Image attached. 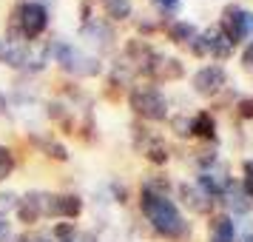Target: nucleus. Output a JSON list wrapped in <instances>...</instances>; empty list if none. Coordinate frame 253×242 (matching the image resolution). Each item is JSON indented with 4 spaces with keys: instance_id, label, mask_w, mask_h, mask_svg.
<instances>
[{
    "instance_id": "obj_11",
    "label": "nucleus",
    "mask_w": 253,
    "mask_h": 242,
    "mask_svg": "<svg viewBox=\"0 0 253 242\" xmlns=\"http://www.w3.org/2000/svg\"><path fill=\"white\" fill-rule=\"evenodd\" d=\"M43 191H32V194H26L23 199H17V217H20V222H26V225H32V222H37V219L43 217Z\"/></svg>"
},
{
    "instance_id": "obj_31",
    "label": "nucleus",
    "mask_w": 253,
    "mask_h": 242,
    "mask_svg": "<svg viewBox=\"0 0 253 242\" xmlns=\"http://www.w3.org/2000/svg\"><path fill=\"white\" fill-rule=\"evenodd\" d=\"M248 242H253V237H251V240H248Z\"/></svg>"
},
{
    "instance_id": "obj_6",
    "label": "nucleus",
    "mask_w": 253,
    "mask_h": 242,
    "mask_svg": "<svg viewBox=\"0 0 253 242\" xmlns=\"http://www.w3.org/2000/svg\"><path fill=\"white\" fill-rule=\"evenodd\" d=\"M43 214L60 219H74L83 214V199L77 194H46L43 196Z\"/></svg>"
},
{
    "instance_id": "obj_16",
    "label": "nucleus",
    "mask_w": 253,
    "mask_h": 242,
    "mask_svg": "<svg viewBox=\"0 0 253 242\" xmlns=\"http://www.w3.org/2000/svg\"><path fill=\"white\" fill-rule=\"evenodd\" d=\"M222 196H225V202H228V208L233 211V214H248V211H251L253 199L242 191L239 183H228V188H225V194Z\"/></svg>"
},
{
    "instance_id": "obj_5",
    "label": "nucleus",
    "mask_w": 253,
    "mask_h": 242,
    "mask_svg": "<svg viewBox=\"0 0 253 242\" xmlns=\"http://www.w3.org/2000/svg\"><path fill=\"white\" fill-rule=\"evenodd\" d=\"M48 51L43 54H32V48H26L17 40H0V63L9 66V69H23V71H40L46 63Z\"/></svg>"
},
{
    "instance_id": "obj_10",
    "label": "nucleus",
    "mask_w": 253,
    "mask_h": 242,
    "mask_svg": "<svg viewBox=\"0 0 253 242\" xmlns=\"http://www.w3.org/2000/svg\"><path fill=\"white\" fill-rule=\"evenodd\" d=\"M83 37H85L91 46H97L100 51L114 46V29L108 23H103V20H94V17L83 23Z\"/></svg>"
},
{
    "instance_id": "obj_7",
    "label": "nucleus",
    "mask_w": 253,
    "mask_h": 242,
    "mask_svg": "<svg viewBox=\"0 0 253 242\" xmlns=\"http://www.w3.org/2000/svg\"><path fill=\"white\" fill-rule=\"evenodd\" d=\"M225 83H228V74L222 66H202L194 74V92L199 97H213L225 89Z\"/></svg>"
},
{
    "instance_id": "obj_4",
    "label": "nucleus",
    "mask_w": 253,
    "mask_h": 242,
    "mask_svg": "<svg viewBox=\"0 0 253 242\" xmlns=\"http://www.w3.org/2000/svg\"><path fill=\"white\" fill-rule=\"evenodd\" d=\"M48 26V12L46 6L40 3H32V0H23L17 9H14V29L23 40H37V37L46 32Z\"/></svg>"
},
{
    "instance_id": "obj_15",
    "label": "nucleus",
    "mask_w": 253,
    "mask_h": 242,
    "mask_svg": "<svg viewBox=\"0 0 253 242\" xmlns=\"http://www.w3.org/2000/svg\"><path fill=\"white\" fill-rule=\"evenodd\" d=\"M236 240V222L228 214H219L211 219V240L208 242H233Z\"/></svg>"
},
{
    "instance_id": "obj_9",
    "label": "nucleus",
    "mask_w": 253,
    "mask_h": 242,
    "mask_svg": "<svg viewBox=\"0 0 253 242\" xmlns=\"http://www.w3.org/2000/svg\"><path fill=\"white\" fill-rule=\"evenodd\" d=\"M142 74H148L154 80H179L185 74L182 63L176 57H162V54H151V60L145 63Z\"/></svg>"
},
{
    "instance_id": "obj_12",
    "label": "nucleus",
    "mask_w": 253,
    "mask_h": 242,
    "mask_svg": "<svg viewBox=\"0 0 253 242\" xmlns=\"http://www.w3.org/2000/svg\"><path fill=\"white\" fill-rule=\"evenodd\" d=\"M230 177L225 171H213V168H205V171L199 174V188L205 191L211 199H219V196L225 194V188H228Z\"/></svg>"
},
{
    "instance_id": "obj_8",
    "label": "nucleus",
    "mask_w": 253,
    "mask_h": 242,
    "mask_svg": "<svg viewBox=\"0 0 253 242\" xmlns=\"http://www.w3.org/2000/svg\"><path fill=\"white\" fill-rule=\"evenodd\" d=\"M219 29H222V35L230 40V46L242 43V40H245V9L236 6V3H228V6L222 9Z\"/></svg>"
},
{
    "instance_id": "obj_20",
    "label": "nucleus",
    "mask_w": 253,
    "mask_h": 242,
    "mask_svg": "<svg viewBox=\"0 0 253 242\" xmlns=\"http://www.w3.org/2000/svg\"><path fill=\"white\" fill-rule=\"evenodd\" d=\"M103 9L111 20H128L131 17V0H103Z\"/></svg>"
},
{
    "instance_id": "obj_17",
    "label": "nucleus",
    "mask_w": 253,
    "mask_h": 242,
    "mask_svg": "<svg viewBox=\"0 0 253 242\" xmlns=\"http://www.w3.org/2000/svg\"><path fill=\"white\" fill-rule=\"evenodd\" d=\"M191 134L199 140H216V120H213V114L211 111H199V114L191 120Z\"/></svg>"
},
{
    "instance_id": "obj_18",
    "label": "nucleus",
    "mask_w": 253,
    "mask_h": 242,
    "mask_svg": "<svg viewBox=\"0 0 253 242\" xmlns=\"http://www.w3.org/2000/svg\"><path fill=\"white\" fill-rule=\"evenodd\" d=\"M196 35H199L196 26L188 23V20H173V23L168 26V37H171L173 43H191Z\"/></svg>"
},
{
    "instance_id": "obj_3",
    "label": "nucleus",
    "mask_w": 253,
    "mask_h": 242,
    "mask_svg": "<svg viewBox=\"0 0 253 242\" xmlns=\"http://www.w3.org/2000/svg\"><path fill=\"white\" fill-rule=\"evenodd\" d=\"M128 105L134 108L137 117L151 120V123H160V120L168 117V100H165V94L157 92L154 86H137V89H131Z\"/></svg>"
},
{
    "instance_id": "obj_14",
    "label": "nucleus",
    "mask_w": 253,
    "mask_h": 242,
    "mask_svg": "<svg viewBox=\"0 0 253 242\" xmlns=\"http://www.w3.org/2000/svg\"><path fill=\"white\" fill-rule=\"evenodd\" d=\"M205 46H208V54L211 57H219V60H225V57H230V51H233V46H230V40L225 35H222V29H208L205 35Z\"/></svg>"
},
{
    "instance_id": "obj_2",
    "label": "nucleus",
    "mask_w": 253,
    "mask_h": 242,
    "mask_svg": "<svg viewBox=\"0 0 253 242\" xmlns=\"http://www.w3.org/2000/svg\"><path fill=\"white\" fill-rule=\"evenodd\" d=\"M46 51H48V57H54L60 63V69L69 71V74H74V77H94V74H100V71H103L100 57L85 54V51L69 46V43H63V40L51 43Z\"/></svg>"
},
{
    "instance_id": "obj_21",
    "label": "nucleus",
    "mask_w": 253,
    "mask_h": 242,
    "mask_svg": "<svg viewBox=\"0 0 253 242\" xmlns=\"http://www.w3.org/2000/svg\"><path fill=\"white\" fill-rule=\"evenodd\" d=\"M145 160L154 162V165H165L168 162V145L162 140H151L148 148H145Z\"/></svg>"
},
{
    "instance_id": "obj_24",
    "label": "nucleus",
    "mask_w": 253,
    "mask_h": 242,
    "mask_svg": "<svg viewBox=\"0 0 253 242\" xmlns=\"http://www.w3.org/2000/svg\"><path fill=\"white\" fill-rule=\"evenodd\" d=\"M239 117H245V120H253V97H245V100H239Z\"/></svg>"
},
{
    "instance_id": "obj_27",
    "label": "nucleus",
    "mask_w": 253,
    "mask_h": 242,
    "mask_svg": "<svg viewBox=\"0 0 253 242\" xmlns=\"http://www.w3.org/2000/svg\"><path fill=\"white\" fill-rule=\"evenodd\" d=\"M9 234H12L9 217H6V214H0V242H6V240H9Z\"/></svg>"
},
{
    "instance_id": "obj_30",
    "label": "nucleus",
    "mask_w": 253,
    "mask_h": 242,
    "mask_svg": "<svg viewBox=\"0 0 253 242\" xmlns=\"http://www.w3.org/2000/svg\"><path fill=\"white\" fill-rule=\"evenodd\" d=\"M20 242H51V237H46V234H35V237H23Z\"/></svg>"
},
{
    "instance_id": "obj_29",
    "label": "nucleus",
    "mask_w": 253,
    "mask_h": 242,
    "mask_svg": "<svg viewBox=\"0 0 253 242\" xmlns=\"http://www.w3.org/2000/svg\"><path fill=\"white\" fill-rule=\"evenodd\" d=\"M245 37L253 40V12H245Z\"/></svg>"
},
{
    "instance_id": "obj_13",
    "label": "nucleus",
    "mask_w": 253,
    "mask_h": 242,
    "mask_svg": "<svg viewBox=\"0 0 253 242\" xmlns=\"http://www.w3.org/2000/svg\"><path fill=\"white\" fill-rule=\"evenodd\" d=\"M179 194H182V202L194 214H208L211 211V205H213V199L199 188V185H179Z\"/></svg>"
},
{
    "instance_id": "obj_25",
    "label": "nucleus",
    "mask_w": 253,
    "mask_h": 242,
    "mask_svg": "<svg viewBox=\"0 0 253 242\" xmlns=\"http://www.w3.org/2000/svg\"><path fill=\"white\" fill-rule=\"evenodd\" d=\"M173 131H176L179 137H185V134H191V123H188L185 117H176V120H173Z\"/></svg>"
},
{
    "instance_id": "obj_22",
    "label": "nucleus",
    "mask_w": 253,
    "mask_h": 242,
    "mask_svg": "<svg viewBox=\"0 0 253 242\" xmlns=\"http://www.w3.org/2000/svg\"><path fill=\"white\" fill-rule=\"evenodd\" d=\"M14 171V154L12 148H6V145H0V183Z\"/></svg>"
},
{
    "instance_id": "obj_23",
    "label": "nucleus",
    "mask_w": 253,
    "mask_h": 242,
    "mask_svg": "<svg viewBox=\"0 0 253 242\" xmlns=\"http://www.w3.org/2000/svg\"><path fill=\"white\" fill-rule=\"evenodd\" d=\"M242 191L253 199V160L245 162V180H242Z\"/></svg>"
},
{
    "instance_id": "obj_1",
    "label": "nucleus",
    "mask_w": 253,
    "mask_h": 242,
    "mask_svg": "<svg viewBox=\"0 0 253 242\" xmlns=\"http://www.w3.org/2000/svg\"><path fill=\"white\" fill-rule=\"evenodd\" d=\"M139 211L154 225V231L162 234L165 240H185L191 234V225L179 214L176 202L168 199L165 194H154V191H145L142 188V194H139Z\"/></svg>"
},
{
    "instance_id": "obj_28",
    "label": "nucleus",
    "mask_w": 253,
    "mask_h": 242,
    "mask_svg": "<svg viewBox=\"0 0 253 242\" xmlns=\"http://www.w3.org/2000/svg\"><path fill=\"white\" fill-rule=\"evenodd\" d=\"M242 66H245V69H253V40L248 43V48L242 51Z\"/></svg>"
},
{
    "instance_id": "obj_19",
    "label": "nucleus",
    "mask_w": 253,
    "mask_h": 242,
    "mask_svg": "<svg viewBox=\"0 0 253 242\" xmlns=\"http://www.w3.org/2000/svg\"><path fill=\"white\" fill-rule=\"evenodd\" d=\"M35 145H40V148L46 151V157H51V160H57V162L69 160V148H66L63 143H57V140H40V137H35Z\"/></svg>"
},
{
    "instance_id": "obj_26",
    "label": "nucleus",
    "mask_w": 253,
    "mask_h": 242,
    "mask_svg": "<svg viewBox=\"0 0 253 242\" xmlns=\"http://www.w3.org/2000/svg\"><path fill=\"white\" fill-rule=\"evenodd\" d=\"M14 205H17V196L14 194H0V214L9 211V208H14Z\"/></svg>"
}]
</instances>
